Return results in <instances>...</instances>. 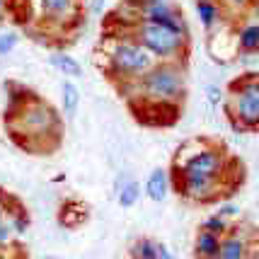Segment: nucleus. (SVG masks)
Here are the masks:
<instances>
[{"label":"nucleus","mask_w":259,"mask_h":259,"mask_svg":"<svg viewBox=\"0 0 259 259\" xmlns=\"http://www.w3.org/2000/svg\"><path fill=\"white\" fill-rule=\"evenodd\" d=\"M88 221V206L80 199H66L58 208V223L63 228H78Z\"/></svg>","instance_id":"10"},{"label":"nucleus","mask_w":259,"mask_h":259,"mask_svg":"<svg viewBox=\"0 0 259 259\" xmlns=\"http://www.w3.org/2000/svg\"><path fill=\"white\" fill-rule=\"evenodd\" d=\"M119 192H116V199H119V206L121 208H134L136 203H138V199H141V184L136 180H126L124 184H119L116 187Z\"/></svg>","instance_id":"16"},{"label":"nucleus","mask_w":259,"mask_h":259,"mask_svg":"<svg viewBox=\"0 0 259 259\" xmlns=\"http://www.w3.org/2000/svg\"><path fill=\"white\" fill-rule=\"evenodd\" d=\"M34 5V12H29L34 22L39 20V29L32 32V39L36 36H70L80 29L85 10L82 0H29Z\"/></svg>","instance_id":"6"},{"label":"nucleus","mask_w":259,"mask_h":259,"mask_svg":"<svg viewBox=\"0 0 259 259\" xmlns=\"http://www.w3.org/2000/svg\"><path fill=\"white\" fill-rule=\"evenodd\" d=\"M95 58L102 75L112 82L114 90L136 80L155 63L153 54L138 41H134L131 36H112V34L100 36V41L95 46Z\"/></svg>","instance_id":"4"},{"label":"nucleus","mask_w":259,"mask_h":259,"mask_svg":"<svg viewBox=\"0 0 259 259\" xmlns=\"http://www.w3.org/2000/svg\"><path fill=\"white\" fill-rule=\"evenodd\" d=\"M169 182L182 180H226L235 187L245 182L242 160L228 153L221 141L211 138H189L184 141L169 162Z\"/></svg>","instance_id":"3"},{"label":"nucleus","mask_w":259,"mask_h":259,"mask_svg":"<svg viewBox=\"0 0 259 259\" xmlns=\"http://www.w3.org/2000/svg\"><path fill=\"white\" fill-rule=\"evenodd\" d=\"M5 12H8V5H5V0H0V24L5 20Z\"/></svg>","instance_id":"25"},{"label":"nucleus","mask_w":259,"mask_h":259,"mask_svg":"<svg viewBox=\"0 0 259 259\" xmlns=\"http://www.w3.org/2000/svg\"><path fill=\"white\" fill-rule=\"evenodd\" d=\"M196 5V15H199V20H201L203 29L206 32H213L215 27L221 24V20H223V8H221V3L218 0H196L194 3Z\"/></svg>","instance_id":"12"},{"label":"nucleus","mask_w":259,"mask_h":259,"mask_svg":"<svg viewBox=\"0 0 259 259\" xmlns=\"http://www.w3.org/2000/svg\"><path fill=\"white\" fill-rule=\"evenodd\" d=\"M143 192L148 194L150 201H165L169 194V175L167 169H153L146 180V189Z\"/></svg>","instance_id":"13"},{"label":"nucleus","mask_w":259,"mask_h":259,"mask_svg":"<svg viewBox=\"0 0 259 259\" xmlns=\"http://www.w3.org/2000/svg\"><path fill=\"white\" fill-rule=\"evenodd\" d=\"M221 3V8H223V12L230 10V12H245L249 10V3L252 0H218Z\"/></svg>","instance_id":"20"},{"label":"nucleus","mask_w":259,"mask_h":259,"mask_svg":"<svg viewBox=\"0 0 259 259\" xmlns=\"http://www.w3.org/2000/svg\"><path fill=\"white\" fill-rule=\"evenodd\" d=\"M15 46H17V34L15 32L0 34V56H8Z\"/></svg>","instance_id":"19"},{"label":"nucleus","mask_w":259,"mask_h":259,"mask_svg":"<svg viewBox=\"0 0 259 259\" xmlns=\"http://www.w3.org/2000/svg\"><path fill=\"white\" fill-rule=\"evenodd\" d=\"M221 240H223V235L211 233V230H206V228H199V233L194 237V257L196 259H218Z\"/></svg>","instance_id":"9"},{"label":"nucleus","mask_w":259,"mask_h":259,"mask_svg":"<svg viewBox=\"0 0 259 259\" xmlns=\"http://www.w3.org/2000/svg\"><path fill=\"white\" fill-rule=\"evenodd\" d=\"M218 215H223V218H228V215H237V208L235 206H223V208L218 211Z\"/></svg>","instance_id":"22"},{"label":"nucleus","mask_w":259,"mask_h":259,"mask_svg":"<svg viewBox=\"0 0 259 259\" xmlns=\"http://www.w3.org/2000/svg\"><path fill=\"white\" fill-rule=\"evenodd\" d=\"M160 259H180V257H175V254H172V252H169V249L160 242Z\"/></svg>","instance_id":"23"},{"label":"nucleus","mask_w":259,"mask_h":259,"mask_svg":"<svg viewBox=\"0 0 259 259\" xmlns=\"http://www.w3.org/2000/svg\"><path fill=\"white\" fill-rule=\"evenodd\" d=\"M199 228H206V230H211V233H218V235H226L228 230H230V221L223 218V215H211V218H206Z\"/></svg>","instance_id":"18"},{"label":"nucleus","mask_w":259,"mask_h":259,"mask_svg":"<svg viewBox=\"0 0 259 259\" xmlns=\"http://www.w3.org/2000/svg\"><path fill=\"white\" fill-rule=\"evenodd\" d=\"M44 259H66V257H51V254H49V257H44Z\"/></svg>","instance_id":"28"},{"label":"nucleus","mask_w":259,"mask_h":259,"mask_svg":"<svg viewBox=\"0 0 259 259\" xmlns=\"http://www.w3.org/2000/svg\"><path fill=\"white\" fill-rule=\"evenodd\" d=\"M12 237H15V233H12L8 218H0V247H8L12 242Z\"/></svg>","instance_id":"21"},{"label":"nucleus","mask_w":259,"mask_h":259,"mask_svg":"<svg viewBox=\"0 0 259 259\" xmlns=\"http://www.w3.org/2000/svg\"><path fill=\"white\" fill-rule=\"evenodd\" d=\"M49 63L56 68V70H61L63 75H70V78H82V66H80L73 56H66V54H61V51H54V54L49 56Z\"/></svg>","instance_id":"15"},{"label":"nucleus","mask_w":259,"mask_h":259,"mask_svg":"<svg viewBox=\"0 0 259 259\" xmlns=\"http://www.w3.org/2000/svg\"><path fill=\"white\" fill-rule=\"evenodd\" d=\"M141 126L169 128L182 119L187 102V63L155 61L136 80L116 88Z\"/></svg>","instance_id":"1"},{"label":"nucleus","mask_w":259,"mask_h":259,"mask_svg":"<svg viewBox=\"0 0 259 259\" xmlns=\"http://www.w3.org/2000/svg\"><path fill=\"white\" fill-rule=\"evenodd\" d=\"M61 92H63V112H66V116H75L80 107V90L75 88V82L66 80Z\"/></svg>","instance_id":"17"},{"label":"nucleus","mask_w":259,"mask_h":259,"mask_svg":"<svg viewBox=\"0 0 259 259\" xmlns=\"http://www.w3.org/2000/svg\"><path fill=\"white\" fill-rule=\"evenodd\" d=\"M235 39L240 54H259V20H247L240 24Z\"/></svg>","instance_id":"11"},{"label":"nucleus","mask_w":259,"mask_h":259,"mask_svg":"<svg viewBox=\"0 0 259 259\" xmlns=\"http://www.w3.org/2000/svg\"><path fill=\"white\" fill-rule=\"evenodd\" d=\"M208 97H211V100H218V97H221V92H218V90H215V88H208Z\"/></svg>","instance_id":"26"},{"label":"nucleus","mask_w":259,"mask_h":259,"mask_svg":"<svg viewBox=\"0 0 259 259\" xmlns=\"http://www.w3.org/2000/svg\"><path fill=\"white\" fill-rule=\"evenodd\" d=\"M0 218H5V208H3V189H0Z\"/></svg>","instance_id":"27"},{"label":"nucleus","mask_w":259,"mask_h":259,"mask_svg":"<svg viewBox=\"0 0 259 259\" xmlns=\"http://www.w3.org/2000/svg\"><path fill=\"white\" fill-rule=\"evenodd\" d=\"M249 12L254 15L252 20H259V0H252V3H249Z\"/></svg>","instance_id":"24"},{"label":"nucleus","mask_w":259,"mask_h":259,"mask_svg":"<svg viewBox=\"0 0 259 259\" xmlns=\"http://www.w3.org/2000/svg\"><path fill=\"white\" fill-rule=\"evenodd\" d=\"M245 223L230 226V230L221 240L218 259H252V237L245 233Z\"/></svg>","instance_id":"8"},{"label":"nucleus","mask_w":259,"mask_h":259,"mask_svg":"<svg viewBox=\"0 0 259 259\" xmlns=\"http://www.w3.org/2000/svg\"><path fill=\"white\" fill-rule=\"evenodd\" d=\"M8 107L3 126L15 146L27 155H51L63 141V119L56 107L32 88L17 80L5 82Z\"/></svg>","instance_id":"2"},{"label":"nucleus","mask_w":259,"mask_h":259,"mask_svg":"<svg viewBox=\"0 0 259 259\" xmlns=\"http://www.w3.org/2000/svg\"><path fill=\"white\" fill-rule=\"evenodd\" d=\"M128 259H160V242L153 237H138L128 247Z\"/></svg>","instance_id":"14"},{"label":"nucleus","mask_w":259,"mask_h":259,"mask_svg":"<svg viewBox=\"0 0 259 259\" xmlns=\"http://www.w3.org/2000/svg\"><path fill=\"white\" fill-rule=\"evenodd\" d=\"M121 5H126L128 10L134 12L136 20L160 24V27L172 29L180 36L192 39L187 17H184V12L180 10V5L175 0H121Z\"/></svg>","instance_id":"7"},{"label":"nucleus","mask_w":259,"mask_h":259,"mask_svg":"<svg viewBox=\"0 0 259 259\" xmlns=\"http://www.w3.org/2000/svg\"><path fill=\"white\" fill-rule=\"evenodd\" d=\"M223 109L237 134L259 131V73H242L230 80Z\"/></svg>","instance_id":"5"}]
</instances>
